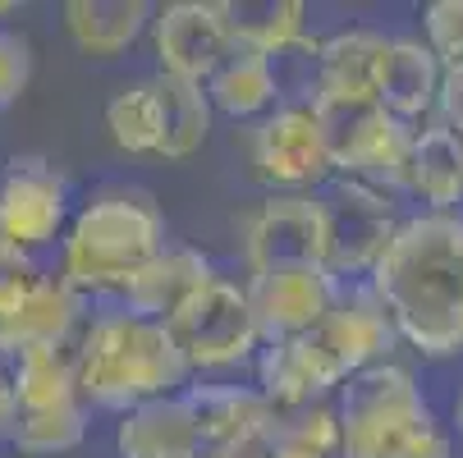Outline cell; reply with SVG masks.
<instances>
[{
    "instance_id": "cell-20",
    "label": "cell",
    "mask_w": 463,
    "mask_h": 458,
    "mask_svg": "<svg viewBox=\"0 0 463 458\" xmlns=\"http://www.w3.org/2000/svg\"><path fill=\"white\" fill-rule=\"evenodd\" d=\"M385 46H390V33L376 23H345L335 33H321L317 37V97H376Z\"/></svg>"
},
{
    "instance_id": "cell-33",
    "label": "cell",
    "mask_w": 463,
    "mask_h": 458,
    "mask_svg": "<svg viewBox=\"0 0 463 458\" xmlns=\"http://www.w3.org/2000/svg\"><path fill=\"white\" fill-rule=\"evenodd\" d=\"M261 449H225V453H203V458H257Z\"/></svg>"
},
{
    "instance_id": "cell-8",
    "label": "cell",
    "mask_w": 463,
    "mask_h": 458,
    "mask_svg": "<svg viewBox=\"0 0 463 458\" xmlns=\"http://www.w3.org/2000/svg\"><path fill=\"white\" fill-rule=\"evenodd\" d=\"M79 192L55 161L24 152L0 165V248L24 257H55L64 229H70Z\"/></svg>"
},
{
    "instance_id": "cell-10",
    "label": "cell",
    "mask_w": 463,
    "mask_h": 458,
    "mask_svg": "<svg viewBox=\"0 0 463 458\" xmlns=\"http://www.w3.org/2000/svg\"><path fill=\"white\" fill-rule=\"evenodd\" d=\"M239 271L326 266V207L321 192H261L239 216Z\"/></svg>"
},
{
    "instance_id": "cell-21",
    "label": "cell",
    "mask_w": 463,
    "mask_h": 458,
    "mask_svg": "<svg viewBox=\"0 0 463 458\" xmlns=\"http://www.w3.org/2000/svg\"><path fill=\"white\" fill-rule=\"evenodd\" d=\"M115 458H203V435L184 395L152 399L115 417Z\"/></svg>"
},
{
    "instance_id": "cell-30",
    "label": "cell",
    "mask_w": 463,
    "mask_h": 458,
    "mask_svg": "<svg viewBox=\"0 0 463 458\" xmlns=\"http://www.w3.org/2000/svg\"><path fill=\"white\" fill-rule=\"evenodd\" d=\"M46 261H37V257H24V252H14V248H0V325H5L28 298H33V289L46 280Z\"/></svg>"
},
{
    "instance_id": "cell-2",
    "label": "cell",
    "mask_w": 463,
    "mask_h": 458,
    "mask_svg": "<svg viewBox=\"0 0 463 458\" xmlns=\"http://www.w3.org/2000/svg\"><path fill=\"white\" fill-rule=\"evenodd\" d=\"M170 243V220L143 183H101L74 202L51 271L83 303H119L143 266Z\"/></svg>"
},
{
    "instance_id": "cell-29",
    "label": "cell",
    "mask_w": 463,
    "mask_h": 458,
    "mask_svg": "<svg viewBox=\"0 0 463 458\" xmlns=\"http://www.w3.org/2000/svg\"><path fill=\"white\" fill-rule=\"evenodd\" d=\"M33 74H37L33 37L24 28L0 23V110L19 106V97L33 88Z\"/></svg>"
},
{
    "instance_id": "cell-4",
    "label": "cell",
    "mask_w": 463,
    "mask_h": 458,
    "mask_svg": "<svg viewBox=\"0 0 463 458\" xmlns=\"http://www.w3.org/2000/svg\"><path fill=\"white\" fill-rule=\"evenodd\" d=\"M340 458H454V431L436 417L422 376L390 358L340 385Z\"/></svg>"
},
{
    "instance_id": "cell-5",
    "label": "cell",
    "mask_w": 463,
    "mask_h": 458,
    "mask_svg": "<svg viewBox=\"0 0 463 458\" xmlns=\"http://www.w3.org/2000/svg\"><path fill=\"white\" fill-rule=\"evenodd\" d=\"M165 325L193 380H239V371H252L267 344L248 307L243 276L234 271H216Z\"/></svg>"
},
{
    "instance_id": "cell-28",
    "label": "cell",
    "mask_w": 463,
    "mask_h": 458,
    "mask_svg": "<svg viewBox=\"0 0 463 458\" xmlns=\"http://www.w3.org/2000/svg\"><path fill=\"white\" fill-rule=\"evenodd\" d=\"M418 37L431 46L445 74H463V0H431Z\"/></svg>"
},
{
    "instance_id": "cell-17",
    "label": "cell",
    "mask_w": 463,
    "mask_h": 458,
    "mask_svg": "<svg viewBox=\"0 0 463 458\" xmlns=\"http://www.w3.org/2000/svg\"><path fill=\"white\" fill-rule=\"evenodd\" d=\"M445 70L431 55V46L418 33H390L381 74H376V101L404 124H422L440 110Z\"/></svg>"
},
{
    "instance_id": "cell-24",
    "label": "cell",
    "mask_w": 463,
    "mask_h": 458,
    "mask_svg": "<svg viewBox=\"0 0 463 458\" xmlns=\"http://www.w3.org/2000/svg\"><path fill=\"white\" fill-rule=\"evenodd\" d=\"M10 367V389H14V408L19 413H46L64 404H83L79 399V376H74V344H37L14 358Z\"/></svg>"
},
{
    "instance_id": "cell-3",
    "label": "cell",
    "mask_w": 463,
    "mask_h": 458,
    "mask_svg": "<svg viewBox=\"0 0 463 458\" xmlns=\"http://www.w3.org/2000/svg\"><path fill=\"white\" fill-rule=\"evenodd\" d=\"M74 344V376H79V399L92 413H128L152 399L184 395L193 380L175 335L165 321L138 316L124 303H97L88 307Z\"/></svg>"
},
{
    "instance_id": "cell-31",
    "label": "cell",
    "mask_w": 463,
    "mask_h": 458,
    "mask_svg": "<svg viewBox=\"0 0 463 458\" xmlns=\"http://www.w3.org/2000/svg\"><path fill=\"white\" fill-rule=\"evenodd\" d=\"M14 422H19V408H14V389H10V367L0 358V444H10Z\"/></svg>"
},
{
    "instance_id": "cell-18",
    "label": "cell",
    "mask_w": 463,
    "mask_h": 458,
    "mask_svg": "<svg viewBox=\"0 0 463 458\" xmlns=\"http://www.w3.org/2000/svg\"><path fill=\"white\" fill-rule=\"evenodd\" d=\"M152 0H64L60 28L83 60L110 64L124 60L152 28Z\"/></svg>"
},
{
    "instance_id": "cell-25",
    "label": "cell",
    "mask_w": 463,
    "mask_h": 458,
    "mask_svg": "<svg viewBox=\"0 0 463 458\" xmlns=\"http://www.w3.org/2000/svg\"><path fill=\"white\" fill-rule=\"evenodd\" d=\"M161 92H165V147L161 161H188L207 147L212 128H216V110L207 101V92L197 83H179L161 74Z\"/></svg>"
},
{
    "instance_id": "cell-27",
    "label": "cell",
    "mask_w": 463,
    "mask_h": 458,
    "mask_svg": "<svg viewBox=\"0 0 463 458\" xmlns=\"http://www.w3.org/2000/svg\"><path fill=\"white\" fill-rule=\"evenodd\" d=\"M92 431V408L88 404H64V408H46V413H19L14 431H10V449L24 458H55L70 453L88 440Z\"/></svg>"
},
{
    "instance_id": "cell-7",
    "label": "cell",
    "mask_w": 463,
    "mask_h": 458,
    "mask_svg": "<svg viewBox=\"0 0 463 458\" xmlns=\"http://www.w3.org/2000/svg\"><path fill=\"white\" fill-rule=\"evenodd\" d=\"M312 106L330 147L335 179H363L400 192L413 124L394 119L376 97H317Z\"/></svg>"
},
{
    "instance_id": "cell-1",
    "label": "cell",
    "mask_w": 463,
    "mask_h": 458,
    "mask_svg": "<svg viewBox=\"0 0 463 458\" xmlns=\"http://www.w3.org/2000/svg\"><path fill=\"white\" fill-rule=\"evenodd\" d=\"M400 349L463 358V211H409L367 276Z\"/></svg>"
},
{
    "instance_id": "cell-14",
    "label": "cell",
    "mask_w": 463,
    "mask_h": 458,
    "mask_svg": "<svg viewBox=\"0 0 463 458\" xmlns=\"http://www.w3.org/2000/svg\"><path fill=\"white\" fill-rule=\"evenodd\" d=\"M184 404L203 435V453L261 449L276 426V408L261 399L252 380H188Z\"/></svg>"
},
{
    "instance_id": "cell-6",
    "label": "cell",
    "mask_w": 463,
    "mask_h": 458,
    "mask_svg": "<svg viewBox=\"0 0 463 458\" xmlns=\"http://www.w3.org/2000/svg\"><path fill=\"white\" fill-rule=\"evenodd\" d=\"M234 143L261 192H321L335 179L312 101H280L271 115L243 124Z\"/></svg>"
},
{
    "instance_id": "cell-26",
    "label": "cell",
    "mask_w": 463,
    "mask_h": 458,
    "mask_svg": "<svg viewBox=\"0 0 463 458\" xmlns=\"http://www.w3.org/2000/svg\"><path fill=\"white\" fill-rule=\"evenodd\" d=\"M234 46L276 55L307 37V5L303 0H261V5H230Z\"/></svg>"
},
{
    "instance_id": "cell-19",
    "label": "cell",
    "mask_w": 463,
    "mask_h": 458,
    "mask_svg": "<svg viewBox=\"0 0 463 458\" xmlns=\"http://www.w3.org/2000/svg\"><path fill=\"white\" fill-rule=\"evenodd\" d=\"M221 266L203 252V248H193V243H165L147 266L143 276L124 289V307L128 312H138V316H152V321H170L197 289H203Z\"/></svg>"
},
{
    "instance_id": "cell-23",
    "label": "cell",
    "mask_w": 463,
    "mask_h": 458,
    "mask_svg": "<svg viewBox=\"0 0 463 458\" xmlns=\"http://www.w3.org/2000/svg\"><path fill=\"white\" fill-rule=\"evenodd\" d=\"M106 138L124 156H156L161 161V147H165V92H161V74L124 83L106 101Z\"/></svg>"
},
{
    "instance_id": "cell-13",
    "label": "cell",
    "mask_w": 463,
    "mask_h": 458,
    "mask_svg": "<svg viewBox=\"0 0 463 458\" xmlns=\"http://www.w3.org/2000/svg\"><path fill=\"white\" fill-rule=\"evenodd\" d=\"M248 376L276 413H298V408H312V404H330L345 385V371L321 349L317 335L261 344Z\"/></svg>"
},
{
    "instance_id": "cell-15",
    "label": "cell",
    "mask_w": 463,
    "mask_h": 458,
    "mask_svg": "<svg viewBox=\"0 0 463 458\" xmlns=\"http://www.w3.org/2000/svg\"><path fill=\"white\" fill-rule=\"evenodd\" d=\"M312 335L321 340V349L330 358H335L345 380L376 367V362L400 358V335H394V325H390V316L376 303L367 280H345L335 303H330V312H326V321Z\"/></svg>"
},
{
    "instance_id": "cell-32",
    "label": "cell",
    "mask_w": 463,
    "mask_h": 458,
    "mask_svg": "<svg viewBox=\"0 0 463 458\" xmlns=\"http://www.w3.org/2000/svg\"><path fill=\"white\" fill-rule=\"evenodd\" d=\"M449 431L463 440V385H458V395H454V417H449Z\"/></svg>"
},
{
    "instance_id": "cell-9",
    "label": "cell",
    "mask_w": 463,
    "mask_h": 458,
    "mask_svg": "<svg viewBox=\"0 0 463 458\" xmlns=\"http://www.w3.org/2000/svg\"><path fill=\"white\" fill-rule=\"evenodd\" d=\"M326 207V271L335 280H367L385 243L409 216L404 198L363 179H330L321 188Z\"/></svg>"
},
{
    "instance_id": "cell-34",
    "label": "cell",
    "mask_w": 463,
    "mask_h": 458,
    "mask_svg": "<svg viewBox=\"0 0 463 458\" xmlns=\"http://www.w3.org/2000/svg\"><path fill=\"white\" fill-rule=\"evenodd\" d=\"M14 14H19V0H0V23L14 19Z\"/></svg>"
},
{
    "instance_id": "cell-22",
    "label": "cell",
    "mask_w": 463,
    "mask_h": 458,
    "mask_svg": "<svg viewBox=\"0 0 463 458\" xmlns=\"http://www.w3.org/2000/svg\"><path fill=\"white\" fill-rule=\"evenodd\" d=\"M203 92H207L216 119H234L239 128L252 124V119H261V115H271L285 101L271 55L248 51V46H234L216 64V74L203 83Z\"/></svg>"
},
{
    "instance_id": "cell-12",
    "label": "cell",
    "mask_w": 463,
    "mask_h": 458,
    "mask_svg": "<svg viewBox=\"0 0 463 458\" xmlns=\"http://www.w3.org/2000/svg\"><path fill=\"white\" fill-rule=\"evenodd\" d=\"M340 285L345 280H335L326 266H276V271L243 276L248 307H252L257 331H261L267 344L312 335L317 325L326 321Z\"/></svg>"
},
{
    "instance_id": "cell-11",
    "label": "cell",
    "mask_w": 463,
    "mask_h": 458,
    "mask_svg": "<svg viewBox=\"0 0 463 458\" xmlns=\"http://www.w3.org/2000/svg\"><path fill=\"white\" fill-rule=\"evenodd\" d=\"M147 46L156 60V74L203 88L216 74V64L234 51L230 0H170V5H156Z\"/></svg>"
},
{
    "instance_id": "cell-16",
    "label": "cell",
    "mask_w": 463,
    "mask_h": 458,
    "mask_svg": "<svg viewBox=\"0 0 463 458\" xmlns=\"http://www.w3.org/2000/svg\"><path fill=\"white\" fill-rule=\"evenodd\" d=\"M400 198L409 211H463V138L445 119L413 124Z\"/></svg>"
}]
</instances>
